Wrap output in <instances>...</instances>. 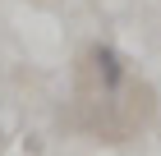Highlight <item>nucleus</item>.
Segmentation results:
<instances>
[{"mask_svg":"<svg viewBox=\"0 0 161 156\" xmlns=\"http://www.w3.org/2000/svg\"><path fill=\"white\" fill-rule=\"evenodd\" d=\"M87 73H92L97 92H101V96H111V101L129 92V60H124L111 41H97V46L87 51Z\"/></svg>","mask_w":161,"mask_h":156,"instance_id":"obj_1","label":"nucleus"}]
</instances>
